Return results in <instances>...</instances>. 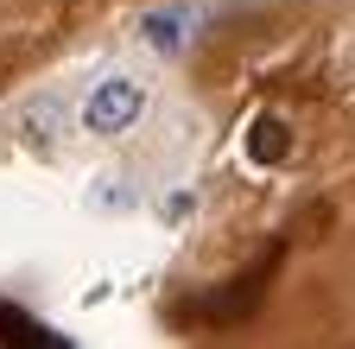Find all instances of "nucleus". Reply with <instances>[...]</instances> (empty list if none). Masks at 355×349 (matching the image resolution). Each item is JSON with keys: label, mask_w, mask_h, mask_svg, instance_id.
Here are the masks:
<instances>
[{"label": "nucleus", "mask_w": 355, "mask_h": 349, "mask_svg": "<svg viewBox=\"0 0 355 349\" xmlns=\"http://www.w3.org/2000/svg\"><path fill=\"white\" fill-rule=\"evenodd\" d=\"M140 108H146V90H140V83H133V76H108V83L89 90L83 127H89V134H127V127L140 121Z\"/></svg>", "instance_id": "obj_1"}, {"label": "nucleus", "mask_w": 355, "mask_h": 349, "mask_svg": "<svg viewBox=\"0 0 355 349\" xmlns=\"http://www.w3.org/2000/svg\"><path fill=\"white\" fill-rule=\"evenodd\" d=\"M248 153H254L260 165H279V159L292 153V127H286L279 114H260V121H254V134H248Z\"/></svg>", "instance_id": "obj_2"}, {"label": "nucleus", "mask_w": 355, "mask_h": 349, "mask_svg": "<svg viewBox=\"0 0 355 349\" xmlns=\"http://www.w3.org/2000/svg\"><path fill=\"white\" fill-rule=\"evenodd\" d=\"M184 19H191V7H159V13H146V38L159 51H178L184 45Z\"/></svg>", "instance_id": "obj_3"}]
</instances>
